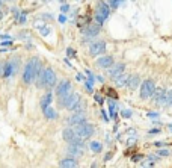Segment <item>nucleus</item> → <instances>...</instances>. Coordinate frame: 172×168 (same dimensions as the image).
Listing matches in <instances>:
<instances>
[{
  "label": "nucleus",
  "mask_w": 172,
  "mask_h": 168,
  "mask_svg": "<svg viewBox=\"0 0 172 168\" xmlns=\"http://www.w3.org/2000/svg\"><path fill=\"white\" fill-rule=\"evenodd\" d=\"M41 71H42V68H41V62H39V59L32 58V59L26 64V67H24V71H23L24 83H27V85L33 83L35 80L38 79V76H39V73H41Z\"/></svg>",
  "instance_id": "1"
},
{
  "label": "nucleus",
  "mask_w": 172,
  "mask_h": 168,
  "mask_svg": "<svg viewBox=\"0 0 172 168\" xmlns=\"http://www.w3.org/2000/svg\"><path fill=\"white\" fill-rule=\"evenodd\" d=\"M56 85V74L51 68H46L39 73L36 79V86L38 88H53Z\"/></svg>",
  "instance_id": "2"
},
{
  "label": "nucleus",
  "mask_w": 172,
  "mask_h": 168,
  "mask_svg": "<svg viewBox=\"0 0 172 168\" xmlns=\"http://www.w3.org/2000/svg\"><path fill=\"white\" fill-rule=\"evenodd\" d=\"M109 14H110V6L103 2V0H100L98 3H97V8H95V20L98 24H103L104 20L109 17Z\"/></svg>",
  "instance_id": "3"
},
{
  "label": "nucleus",
  "mask_w": 172,
  "mask_h": 168,
  "mask_svg": "<svg viewBox=\"0 0 172 168\" xmlns=\"http://www.w3.org/2000/svg\"><path fill=\"white\" fill-rule=\"evenodd\" d=\"M154 91H156L154 82H152V80H143L142 85H140V99L147 100V99H149V97H152Z\"/></svg>",
  "instance_id": "4"
},
{
  "label": "nucleus",
  "mask_w": 172,
  "mask_h": 168,
  "mask_svg": "<svg viewBox=\"0 0 172 168\" xmlns=\"http://www.w3.org/2000/svg\"><path fill=\"white\" fill-rule=\"evenodd\" d=\"M79 100H82V99H80V96L76 94V92H69L68 96H65V97H62V99H57L59 105L64 106V108H67V109H71Z\"/></svg>",
  "instance_id": "5"
},
{
  "label": "nucleus",
  "mask_w": 172,
  "mask_h": 168,
  "mask_svg": "<svg viewBox=\"0 0 172 168\" xmlns=\"http://www.w3.org/2000/svg\"><path fill=\"white\" fill-rule=\"evenodd\" d=\"M74 130H76V133H77V136L80 139H86V138H89V136L94 135V126H91V124H88V123H83V124L76 126Z\"/></svg>",
  "instance_id": "6"
},
{
  "label": "nucleus",
  "mask_w": 172,
  "mask_h": 168,
  "mask_svg": "<svg viewBox=\"0 0 172 168\" xmlns=\"http://www.w3.org/2000/svg\"><path fill=\"white\" fill-rule=\"evenodd\" d=\"M68 153L71 156H82L85 153V144L83 141H76V142H69L68 146Z\"/></svg>",
  "instance_id": "7"
},
{
  "label": "nucleus",
  "mask_w": 172,
  "mask_h": 168,
  "mask_svg": "<svg viewBox=\"0 0 172 168\" xmlns=\"http://www.w3.org/2000/svg\"><path fill=\"white\" fill-rule=\"evenodd\" d=\"M69 92H71V83H69L68 80H62V82H60V83L56 86L57 99H62V97L68 96Z\"/></svg>",
  "instance_id": "8"
},
{
  "label": "nucleus",
  "mask_w": 172,
  "mask_h": 168,
  "mask_svg": "<svg viewBox=\"0 0 172 168\" xmlns=\"http://www.w3.org/2000/svg\"><path fill=\"white\" fill-rule=\"evenodd\" d=\"M62 136H64V139H65L67 142H76V141H83V139H80V138L77 136L76 130H74V127H67V129L64 130Z\"/></svg>",
  "instance_id": "9"
},
{
  "label": "nucleus",
  "mask_w": 172,
  "mask_h": 168,
  "mask_svg": "<svg viewBox=\"0 0 172 168\" xmlns=\"http://www.w3.org/2000/svg\"><path fill=\"white\" fill-rule=\"evenodd\" d=\"M104 52H106V43L104 41H97V43L91 44V47H89V53L92 56H98L104 53Z\"/></svg>",
  "instance_id": "10"
},
{
  "label": "nucleus",
  "mask_w": 172,
  "mask_h": 168,
  "mask_svg": "<svg viewBox=\"0 0 172 168\" xmlns=\"http://www.w3.org/2000/svg\"><path fill=\"white\" fill-rule=\"evenodd\" d=\"M86 123V117H85V114L83 112H76L73 117H69L68 118V124L69 126H79V124H83Z\"/></svg>",
  "instance_id": "11"
},
{
  "label": "nucleus",
  "mask_w": 172,
  "mask_h": 168,
  "mask_svg": "<svg viewBox=\"0 0 172 168\" xmlns=\"http://www.w3.org/2000/svg\"><path fill=\"white\" fill-rule=\"evenodd\" d=\"M100 29H101V24L91 23V24H88V26L83 29V34L86 35V36H97L98 32H100Z\"/></svg>",
  "instance_id": "12"
},
{
  "label": "nucleus",
  "mask_w": 172,
  "mask_h": 168,
  "mask_svg": "<svg viewBox=\"0 0 172 168\" xmlns=\"http://www.w3.org/2000/svg\"><path fill=\"white\" fill-rule=\"evenodd\" d=\"M124 64H113L112 67L109 68V76L113 79H116V77H119L121 74H124Z\"/></svg>",
  "instance_id": "13"
},
{
  "label": "nucleus",
  "mask_w": 172,
  "mask_h": 168,
  "mask_svg": "<svg viewBox=\"0 0 172 168\" xmlns=\"http://www.w3.org/2000/svg\"><path fill=\"white\" fill-rule=\"evenodd\" d=\"M165 97H166V91L163 90V88L156 90L154 94H152V100L156 101L157 105H160V106H165Z\"/></svg>",
  "instance_id": "14"
},
{
  "label": "nucleus",
  "mask_w": 172,
  "mask_h": 168,
  "mask_svg": "<svg viewBox=\"0 0 172 168\" xmlns=\"http://www.w3.org/2000/svg\"><path fill=\"white\" fill-rule=\"evenodd\" d=\"M59 167L60 168H77L79 164H77V161H76L74 157H65V159H62V161L59 162Z\"/></svg>",
  "instance_id": "15"
},
{
  "label": "nucleus",
  "mask_w": 172,
  "mask_h": 168,
  "mask_svg": "<svg viewBox=\"0 0 172 168\" xmlns=\"http://www.w3.org/2000/svg\"><path fill=\"white\" fill-rule=\"evenodd\" d=\"M97 65L101 68H110L113 65V58L112 56H103L97 61Z\"/></svg>",
  "instance_id": "16"
},
{
  "label": "nucleus",
  "mask_w": 172,
  "mask_h": 168,
  "mask_svg": "<svg viewBox=\"0 0 172 168\" xmlns=\"http://www.w3.org/2000/svg\"><path fill=\"white\" fill-rule=\"evenodd\" d=\"M138 85H140V77H139L138 74H133V76H130V77H128L127 86H128L130 90H135V88H138Z\"/></svg>",
  "instance_id": "17"
},
{
  "label": "nucleus",
  "mask_w": 172,
  "mask_h": 168,
  "mask_svg": "<svg viewBox=\"0 0 172 168\" xmlns=\"http://www.w3.org/2000/svg\"><path fill=\"white\" fill-rule=\"evenodd\" d=\"M2 74L5 76V77H9L14 74V65H12V62H5L3 64V71H2Z\"/></svg>",
  "instance_id": "18"
},
{
  "label": "nucleus",
  "mask_w": 172,
  "mask_h": 168,
  "mask_svg": "<svg viewBox=\"0 0 172 168\" xmlns=\"http://www.w3.org/2000/svg\"><path fill=\"white\" fill-rule=\"evenodd\" d=\"M128 77H130V76H128V74H126V73H124V74H121L119 77H116V79H115L116 86H126L127 82H128Z\"/></svg>",
  "instance_id": "19"
},
{
  "label": "nucleus",
  "mask_w": 172,
  "mask_h": 168,
  "mask_svg": "<svg viewBox=\"0 0 172 168\" xmlns=\"http://www.w3.org/2000/svg\"><path fill=\"white\" fill-rule=\"evenodd\" d=\"M44 111V115H46V118H48V120H56L57 118V114H56V111L53 109V108H46V109H42Z\"/></svg>",
  "instance_id": "20"
},
{
  "label": "nucleus",
  "mask_w": 172,
  "mask_h": 168,
  "mask_svg": "<svg viewBox=\"0 0 172 168\" xmlns=\"http://www.w3.org/2000/svg\"><path fill=\"white\" fill-rule=\"evenodd\" d=\"M51 103V94L50 92H47L46 96L42 97V100H41V108L42 109H46V108H48V105Z\"/></svg>",
  "instance_id": "21"
},
{
  "label": "nucleus",
  "mask_w": 172,
  "mask_h": 168,
  "mask_svg": "<svg viewBox=\"0 0 172 168\" xmlns=\"http://www.w3.org/2000/svg\"><path fill=\"white\" fill-rule=\"evenodd\" d=\"M83 108H85V101L79 100L76 105H74V106H73V108H71V109H69V111L74 112V114H76V112H83Z\"/></svg>",
  "instance_id": "22"
},
{
  "label": "nucleus",
  "mask_w": 172,
  "mask_h": 168,
  "mask_svg": "<svg viewBox=\"0 0 172 168\" xmlns=\"http://www.w3.org/2000/svg\"><path fill=\"white\" fill-rule=\"evenodd\" d=\"M165 106L172 108V90L166 91V97H165Z\"/></svg>",
  "instance_id": "23"
},
{
  "label": "nucleus",
  "mask_w": 172,
  "mask_h": 168,
  "mask_svg": "<svg viewBox=\"0 0 172 168\" xmlns=\"http://www.w3.org/2000/svg\"><path fill=\"white\" fill-rule=\"evenodd\" d=\"M91 150L92 152H95V153H98V152H101V144H100V142H95V141H94V142H91Z\"/></svg>",
  "instance_id": "24"
},
{
  "label": "nucleus",
  "mask_w": 172,
  "mask_h": 168,
  "mask_svg": "<svg viewBox=\"0 0 172 168\" xmlns=\"http://www.w3.org/2000/svg\"><path fill=\"white\" fill-rule=\"evenodd\" d=\"M122 3V0H109V5H110V8H118L119 5Z\"/></svg>",
  "instance_id": "25"
},
{
  "label": "nucleus",
  "mask_w": 172,
  "mask_h": 168,
  "mask_svg": "<svg viewBox=\"0 0 172 168\" xmlns=\"http://www.w3.org/2000/svg\"><path fill=\"white\" fill-rule=\"evenodd\" d=\"M159 156H169V150L160 148V150H159Z\"/></svg>",
  "instance_id": "26"
},
{
  "label": "nucleus",
  "mask_w": 172,
  "mask_h": 168,
  "mask_svg": "<svg viewBox=\"0 0 172 168\" xmlns=\"http://www.w3.org/2000/svg\"><path fill=\"white\" fill-rule=\"evenodd\" d=\"M107 94H109V96H112L113 99H116V92H115L113 90H107Z\"/></svg>",
  "instance_id": "27"
},
{
  "label": "nucleus",
  "mask_w": 172,
  "mask_h": 168,
  "mask_svg": "<svg viewBox=\"0 0 172 168\" xmlns=\"http://www.w3.org/2000/svg\"><path fill=\"white\" fill-rule=\"evenodd\" d=\"M142 157H143V156H140V155H136V156L133 157V161H135V162H138V161H142Z\"/></svg>",
  "instance_id": "28"
},
{
  "label": "nucleus",
  "mask_w": 172,
  "mask_h": 168,
  "mask_svg": "<svg viewBox=\"0 0 172 168\" xmlns=\"http://www.w3.org/2000/svg\"><path fill=\"white\" fill-rule=\"evenodd\" d=\"M130 115H131L130 111H122V117H130Z\"/></svg>",
  "instance_id": "29"
},
{
  "label": "nucleus",
  "mask_w": 172,
  "mask_h": 168,
  "mask_svg": "<svg viewBox=\"0 0 172 168\" xmlns=\"http://www.w3.org/2000/svg\"><path fill=\"white\" fill-rule=\"evenodd\" d=\"M68 11V6H67V5H64V6H62V12H67Z\"/></svg>",
  "instance_id": "30"
},
{
  "label": "nucleus",
  "mask_w": 172,
  "mask_h": 168,
  "mask_svg": "<svg viewBox=\"0 0 172 168\" xmlns=\"http://www.w3.org/2000/svg\"><path fill=\"white\" fill-rule=\"evenodd\" d=\"M8 38H11L9 35H2V40H8Z\"/></svg>",
  "instance_id": "31"
},
{
  "label": "nucleus",
  "mask_w": 172,
  "mask_h": 168,
  "mask_svg": "<svg viewBox=\"0 0 172 168\" xmlns=\"http://www.w3.org/2000/svg\"><path fill=\"white\" fill-rule=\"evenodd\" d=\"M3 45H9V44H12V41H6V43H2Z\"/></svg>",
  "instance_id": "32"
},
{
  "label": "nucleus",
  "mask_w": 172,
  "mask_h": 168,
  "mask_svg": "<svg viewBox=\"0 0 172 168\" xmlns=\"http://www.w3.org/2000/svg\"><path fill=\"white\" fill-rule=\"evenodd\" d=\"M2 71H3V67H2V64H0V73H2Z\"/></svg>",
  "instance_id": "33"
},
{
  "label": "nucleus",
  "mask_w": 172,
  "mask_h": 168,
  "mask_svg": "<svg viewBox=\"0 0 172 168\" xmlns=\"http://www.w3.org/2000/svg\"><path fill=\"white\" fill-rule=\"evenodd\" d=\"M0 15H2V5H0Z\"/></svg>",
  "instance_id": "34"
},
{
  "label": "nucleus",
  "mask_w": 172,
  "mask_h": 168,
  "mask_svg": "<svg viewBox=\"0 0 172 168\" xmlns=\"http://www.w3.org/2000/svg\"><path fill=\"white\" fill-rule=\"evenodd\" d=\"M169 129H171V130H172V124H171V126H169Z\"/></svg>",
  "instance_id": "35"
}]
</instances>
